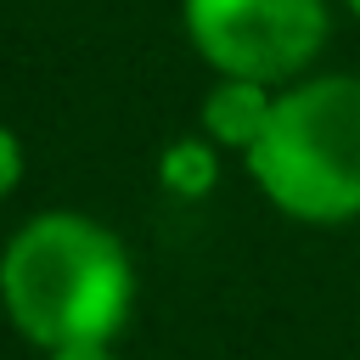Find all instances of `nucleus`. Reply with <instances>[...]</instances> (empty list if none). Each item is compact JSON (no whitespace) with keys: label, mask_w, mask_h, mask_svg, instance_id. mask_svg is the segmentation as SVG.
<instances>
[{"label":"nucleus","mask_w":360,"mask_h":360,"mask_svg":"<svg viewBox=\"0 0 360 360\" xmlns=\"http://www.w3.org/2000/svg\"><path fill=\"white\" fill-rule=\"evenodd\" d=\"M0 309L39 354L112 343L135 309L129 248L90 214H34L0 248Z\"/></svg>","instance_id":"1"},{"label":"nucleus","mask_w":360,"mask_h":360,"mask_svg":"<svg viewBox=\"0 0 360 360\" xmlns=\"http://www.w3.org/2000/svg\"><path fill=\"white\" fill-rule=\"evenodd\" d=\"M248 174L298 225L360 219V79L321 73L281 90L248 152Z\"/></svg>","instance_id":"2"},{"label":"nucleus","mask_w":360,"mask_h":360,"mask_svg":"<svg viewBox=\"0 0 360 360\" xmlns=\"http://www.w3.org/2000/svg\"><path fill=\"white\" fill-rule=\"evenodd\" d=\"M186 34L219 79L298 84L326 45V0H186Z\"/></svg>","instance_id":"3"},{"label":"nucleus","mask_w":360,"mask_h":360,"mask_svg":"<svg viewBox=\"0 0 360 360\" xmlns=\"http://www.w3.org/2000/svg\"><path fill=\"white\" fill-rule=\"evenodd\" d=\"M270 107L276 96L264 84H248V79H219L208 96H202V141L225 146V152H253V141L264 135L270 124Z\"/></svg>","instance_id":"4"},{"label":"nucleus","mask_w":360,"mask_h":360,"mask_svg":"<svg viewBox=\"0 0 360 360\" xmlns=\"http://www.w3.org/2000/svg\"><path fill=\"white\" fill-rule=\"evenodd\" d=\"M158 180H163V191H174V197H208L214 180H219V146L202 141V135H186V141L163 146Z\"/></svg>","instance_id":"5"},{"label":"nucleus","mask_w":360,"mask_h":360,"mask_svg":"<svg viewBox=\"0 0 360 360\" xmlns=\"http://www.w3.org/2000/svg\"><path fill=\"white\" fill-rule=\"evenodd\" d=\"M17 180H22V141L0 124V197H11Z\"/></svg>","instance_id":"6"},{"label":"nucleus","mask_w":360,"mask_h":360,"mask_svg":"<svg viewBox=\"0 0 360 360\" xmlns=\"http://www.w3.org/2000/svg\"><path fill=\"white\" fill-rule=\"evenodd\" d=\"M45 360H124L112 343H68V349H51Z\"/></svg>","instance_id":"7"},{"label":"nucleus","mask_w":360,"mask_h":360,"mask_svg":"<svg viewBox=\"0 0 360 360\" xmlns=\"http://www.w3.org/2000/svg\"><path fill=\"white\" fill-rule=\"evenodd\" d=\"M349 11H354V17H360V0H349Z\"/></svg>","instance_id":"8"}]
</instances>
